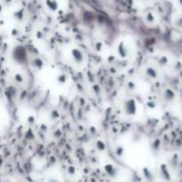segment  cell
<instances>
[{
    "label": "cell",
    "mask_w": 182,
    "mask_h": 182,
    "mask_svg": "<svg viewBox=\"0 0 182 182\" xmlns=\"http://www.w3.org/2000/svg\"><path fill=\"white\" fill-rule=\"evenodd\" d=\"M145 21H146V24H148V25H152V24H154V21H156L154 15L152 14L151 12L147 13L146 16H145Z\"/></svg>",
    "instance_id": "obj_2"
},
{
    "label": "cell",
    "mask_w": 182,
    "mask_h": 182,
    "mask_svg": "<svg viewBox=\"0 0 182 182\" xmlns=\"http://www.w3.org/2000/svg\"><path fill=\"white\" fill-rule=\"evenodd\" d=\"M159 62L161 65H164V64H167L168 60H167V56H161L160 59H159Z\"/></svg>",
    "instance_id": "obj_5"
},
{
    "label": "cell",
    "mask_w": 182,
    "mask_h": 182,
    "mask_svg": "<svg viewBox=\"0 0 182 182\" xmlns=\"http://www.w3.org/2000/svg\"><path fill=\"white\" fill-rule=\"evenodd\" d=\"M174 25L179 29H182V15H180L179 17L176 18L175 22H174Z\"/></svg>",
    "instance_id": "obj_3"
},
{
    "label": "cell",
    "mask_w": 182,
    "mask_h": 182,
    "mask_svg": "<svg viewBox=\"0 0 182 182\" xmlns=\"http://www.w3.org/2000/svg\"><path fill=\"white\" fill-rule=\"evenodd\" d=\"M117 51H118V54L120 58H126L128 56V48H127L126 43L122 41V42L118 44V47H117Z\"/></svg>",
    "instance_id": "obj_1"
},
{
    "label": "cell",
    "mask_w": 182,
    "mask_h": 182,
    "mask_svg": "<svg viewBox=\"0 0 182 182\" xmlns=\"http://www.w3.org/2000/svg\"><path fill=\"white\" fill-rule=\"evenodd\" d=\"M146 73H147L148 76H150V77L154 78L156 76H157V71L152 68V67H148L147 69H146Z\"/></svg>",
    "instance_id": "obj_4"
},
{
    "label": "cell",
    "mask_w": 182,
    "mask_h": 182,
    "mask_svg": "<svg viewBox=\"0 0 182 182\" xmlns=\"http://www.w3.org/2000/svg\"><path fill=\"white\" fill-rule=\"evenodd\" d=\"M179 3H180V5H182V0H178Z\"/></svg>",
    "instance_id": "obj_6"
}]
</instances>
